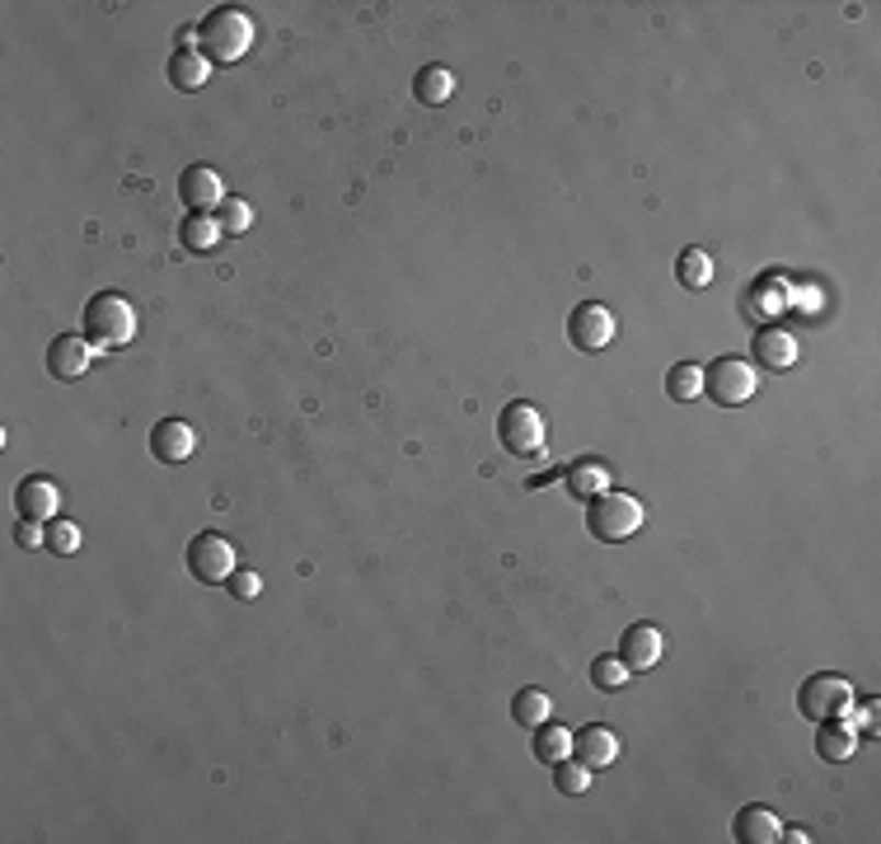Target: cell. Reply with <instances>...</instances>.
<instances>
[{
    "label": "cell",
    "mask_w": 881,
    "mask_h": 844,
    "mask_svg": "<svg viewBox=\"0 0 881 844\" xmlns=\"http://www.w3.org/2000/svg\"><path fill=\"white\" fill-rule=\"evenodd\" d=\"M755 357L769 371H788V366H798V338L788 329H760L755 333Z\"/></svg>",
    "instance_id": "2e32d148"
},
{
    "label": "cell",
    "mask_w": 881,
    "mask_h": 844,
    "mask_svg": "<svg viewBox=\"0 0 881 844\" xmlns=\"http://www.w3.org/2000/svg\"><path fill=\"white\" fill-rule=\"evenodd\" d=\"M413 95H417V103H427V109H440V103L455 95V76L446 66H422L413 76Z\"/></svg>",
    "instance_id": "ffe728a7"
},
{
    "label": "cell",
    "mask_w": 881,
    "mask_h": 844,
    "mask_svg": "<svg viewBox=\"0 0 881 844\" xmlns=\"http://www.w3.org/2000/svg\"><path fill=\"white\" fill-rule=\"evenodd\" d=\"M216 221H221L225 235H244V231L254 225V207L244 202V198H225V202L216 207Z\"/></svg>",
    "instance_id": "83f0119b"
},
{
    "label": "cell",
    "mask_w": 881,
    "mask_h": 844,
    "mask_svg": "<svg viewBox=\"0 0 881 844\" xmlns=\"http://www.w3.org/2000/svg\"><path fill=\"white\" fill-rule=\"evenodd\" d=\"M779 840H788V844H806V840H812V835H806V831H783Z\"/></svg>",
    "instance_id": "d6a6232c"
},
{
    "label": "cell",
    "mask_w": 881,
    "mask_h": 844,
    "mask_svg": "<svg viewBox=\"0 0 881 844\" xmlns=\"http://www.w3.org/2000/svg\"><path fill=\"white\" fill-rule=\"evenodd\" d=\"M225 587H231L235 601H254V596L263 591V577H258L254 568H235V573H231V582H225Z\"/></svg>",
    "instance_id": "f546056e"
},
{
    "label": "cell",
    "mask_w": 881,
    "mask_h": 844,
    "mask_svg": "<svg viewBox=\"0 0 881 844\" xmlns=\"http://www.w3.org/2000/svg\"><path fill=\"white\" fill-rule=\"evenodd\" d=\"M179 202H183L188 211H216V207L225 202L221 174L207 169V165H188V169L179 174Z\"/></svg>",
    "instance_id": "7c38bea8"
},
{
    "label": "cell",
    "mask_w": 881,
    "mask_h": 844,
    "mask_svg": "<svg viewBox=\"0 0 881 844\" xmlns=\"http://www.w3.org/2000/svg\"><path fill=\"white\" fill-rule=\"evenodd\" d=\"M666 653V638L657 624H628L624 638H620V662L628 666V671H651V666L661 662Z\"/></svg>",
    "instance_id": "8fae6325"
},
{
    "label": "cell",
    "mask_w": 881,
    "mask_h": 844,
    "mask_svg": "<svg viewBox=\"0 0 881 844\" xmlns=\"http://www.w3.org/2000/svg\"><path fill=\"white\" fill-rule=\"evenodd\" d=\"M676 273H680V287H690V291H703L713 281V258L703 254V249H684L680 254V263H676Z\"/></svg>",
    "instance_id": "484cf974"
},
{
    "label": "cell",
    "mask_w": 881,
    "mask_h": 844,
    "mask_svg": "<svg viewBox=\"0 0 881 844\" xmlns=\"http://www.w3.org/2000/svg\"><path fill=\"white\" fill-rule=\"evenodd\" d=\"M544 718H554V703L544 690H521L516 699H511V723L516 728H539Z\"/></svg>",
    "instance_id": "603a6c76"
},
{
    "label": "cell",
    "mask_w": 881,
    "mask_h": 844,
    "mask_svg": "<svg viewBox=\"0 0 881 844\" xmlns=\"http://www.w3.org/2000/svg\"><path fill=\"white\" fill-rule=\"evenodd\" d=\"M188 573L198 577V582L216 587V582H231L235 573V544L216 535V531H202L188 540Z\"/></svg>",
    "instance_id": "52a82bcc"
},
{
    "label": "cell",
    "mask_w": 881,
    "mask_h": 844,
    "mask_svg": "<svg viewBox=\"0 0 881 844\" xmlns=\"http://www.w3.org/2000/svg\"><path fill=\"white\" fill-rule=\"evenodd\" d=\"M90 362H94V343L76 338V333H62V338H52V347H47V376L52 380H80L90 371Z\"/></svg>",
    "instance_id": "30bf717a"
},
{
    "label": "cell",
    "mask_w": 881,
    "mask_h": 844,
    "mask_svg": "<svg viewBox=\"0 0 881 844\" xmlns=\"http://www.w3.org/2000/svg\"><path fill=\"white\" fill-rule=\"evenodd\" d=\"M531 751H535V760H539V765H549V769H554L558 760H568V755H572V732L562 728V723H549V718H544V723L535 728Z\"/></svg>",
    "instance_id": "d6986e66"
},
{
    "label": "cell",
    "mask_w": 881,
    "mask_h": 844,
    "mask_svg": "<svg viewBox=\"0 0 881 844\" xmlns=\"http://www.w3.org/2000/svg\"><path fill=\"white\" fill-rule=\"evenodd\" d=\"M221 235H225V231H221L216 211H188L183 225H179V244H183L188 254H211Z\"/></svg>",
    "instance_id": "e0dca14e"
},
{
    "label": "cell",
    "mask_w": 881,
    "mask_h": 844,
    "mask_svg": "<svg viewBox=\"0 0 881 844\" xmlns=\"http://www.w3.org/2000/svg\"><path fill=\"white\" fill-rule=\"evenodd\" d=\"M755 390H760L755 366L741 357H717V362L703 366V395L713 403H722V409H741V403L755 399Z\"/></svg>",
    "instance_id": "277c9868"
},
{
    "label": "cell",
    "mask_w": 881,
    "mask_h": 844,
    "mask_svg": "<svg viewBox=\"0 0 881 844\" xmlns=\"http://www.w3.org/2000/svg\"><path fill=\"white\" fill-rule=\"evenodd\" d=\"M628 676H633V671L620 662V653H614V657H595V662H591V685H595V690H605V695L624 690Z\"/></svg>",
    "instance_id": "4316f807"
},
{
    "label": "cell",
    "mask_w": 881,
    "mask_h": 844,
    "mask_svg": "<svg viewBox=\"0 0 881 844\" xmlns=\"http://www.w3.org/2000/svg\"><path fill=\"white\" fill-rule=\"evenodd\" d=\"M854 703H858L854 680H844V676H812L798 690V713L806 718V723H830V718H844V713H854Z\"/></svg>",
    "instance_id": "5b68a950"
},
{
    "label": "cell",
    "mask_w": 881,
    "mask_h": 844,
    "mask_svg": "<svg viewBox=\"0 0 881 844\" xmlns=\"http://www.w3.org/2000/svg\"><path fill=\"white\" fill-rule=\"evenodd\" d=\"M211 76V62L202 57V52H174L169 57V85H179V90H202Z\"/></svg>",
    "instance_id": "44dd1931"
},
{
    "label": "cell",
    "mask_w": 881,
    "mask_h": 844,
    "mask_svg": "<svg viewBox=\"0 0 881 844\" xmlns=\"http://www.w3.org/2000/svg\"><path fill=\"white\" fill-rule=\"evenodd\" d=\"M85 338L94 343V352H118L136 338V310L127 296L118 291H99L90 306H85Z\"/></svg>",
    "instance_id": "7a4b0ae2"
},
{
    "label": "cell",
    "mask_w": 881,
    "mask_h": 844,
    "mask_svg": "<svg viewBox=\"0 0 881 844\" xmlns=\"http://www.w3.org/2000/svg\"><path fill=\"white\" fill-rule=\"evenodd\" d=\"M643 502L633 498V492H614V488H605V492H595V498L587 502V531L595 535V540H605V544H620V540H628V535H638L643 531Z\"/></svg>",
    "instance_id": "3957f363"
},
{
    "label": "cell",
    "mask_w": 881,
    "mask_h": 844,
    "mask_svg": "<svg viewBox=\"0 0 881 844\" xmlns=\"http://www.w3.org/2000/svg\"><path fill=\"white\" fill-rule=\"evenodd\" d=\"M498 436H502V451L516 455V460H535V455L544 451V413L535 409V403H506L502 418H498Z\"/></svg>",
    "instance_id": "8992f818"
},
{
    "label": "cell",
    "mask_w": 881,
    "mask_h": 844,
    "mask_svg": "<svg viewBox=\"0 0 881 844\" xmlns=\"http://www.w3.org/2000/svg\"><path fill=\"white\" fill-rule=\"evenodd\" d=\"M14 502H20V517H29V521H57V512H62V488L52 484V479H24L20 484V492H14Z\"/></svg>",
    "instance_id": "5bb4252c"
},
{
    "label": "cell",
    "mask_w": 881,
    "mask_h": 844,
    "mask_svg": "<svg viewBox=\"0 0 881 844\" xmlns=\"http://www.w3.org/2000/svg\"><path fill=\"white\" fill-rule=\"evenodd\" d=\"M554 788L562 798H581L591 788V765H581L577 755H568V760L554 765Z\"/></svg>",
    "instance_id": "d4e9b609"
},
{
    "label": "cell",
    "mask_w": 881,
    "mask_h": 844,
    "mask_svg": "<svg viewBox=\"0 0 881 844\" xmlns=\"http://www.w3.org/2000/svg\"><path fill=\"white\" fill-rule=\"evenodd\" d=\"M20 544H24V549H43V544H47V531H43V521H20Z\"/></svg>",
    "instance_id": "4dcf8cb0"
},
{
    "label": "cell",
    "mask_w": 881,
    "mask_h": 844,
    "mask_svg": "<svg viewBox=\"0 0 881 844\" xmlns=\"http://www.w3.org/2000/svg\"><path fill=\"white\" fill-rule=\"evenodd\" d=\"M666 395H671L676 403L699 399L703 395V366H694V362L671 366V371H666Z\"/></svg>",
    "instance_id": "cb8c5ba5"
},
{
    "label": "cell",
    "mask_w": 881,
    "mask_h": 844,
    "mask_svg": "<svg viewBox=\"0 0 881 844\" xmlns=\"http://www.w3.org/2000/svg\"><path fill=\"white\" fill-rule=\"evenodd\" d=\"M858 709V723H849L854 732H877V703L868 699V703H854Z\"/></svg>",
    "instance_id": "1f68e13d"
},
{
    "label": "cell",
    "mask_w": 881,
    "mask_h": 844,
    "mask_svg": "<svg viewBox=\"0 0 881 844\" xmlns=\"http://www.w3.org/2000/svg\"><path fill=\"white\" fill-rule=\"evenodd\" d=\"M192 451H198V432H192V422L160 418L150 427V455L160 465H183V460H192Z\"/></svg>",
    "instance_id": "9c48e42d"
},
{
    "label": "cell",
    "mask_w": 881,
    "mask_h": 844,
    "mask_svg": "<svg viewBox=\"0 0 881 844\" xmlns=\"http://www.w3.org/2000/svg\"><path fill=\"white\" fill-rule=\"evenodd\" d=\"M816 751H821V760H830V765L854 760V751H858V732H854L849 723H839V718H830V723H821V728H816Z\"/></svg>",
    "instance_id": "ac0fdd59"
},
{
    "label": "cell",
    "mask_w": 881,
    "mask_h": 844,
    "mask_svg": "<svg viewBox=\"0 0 881 844\" xmlns=\"http://www.w3.org/2000/svg\"><path fill=\"white\" fill-rule=\"evenodd\" d=\"M572 755L581 765H591V769H610L614 760H620V736H614L610 728H581V732H572Z\"/></svg>",
    "instance_id": "4fadbf2b"
},
{
    "label": "cell",
    "mask_w": 881,
    "mask_h": 844,
    "mask_svg": "<svg viewBox=\"0 0 881 844\" xmlns=\"http://www.w3.org/2000/svg\"><path fill=\"white\" fill-rule=\"evenodd\" d=\"M732 835L741 844H779L783 821H779V812H769V807H741L732 821Z\"/></svg>",
    "instance_id": "9a60e30c"
},
{
    "label": "cell",
    "mask_w": 881,
    "mask_h": 844,
    "mask_svg": "<svg viewBox=\"0 0 881 844\" xmlns=\"http://www.w3.org/2000/svg\"><path fill=\"white\" fill-rule=\"evenodd\" d=\"M198 33H202L198 52L207 62H216V66H235L244 52L254 47V20H249V10H239V5L211 10L207 20L198 24Z\"/></svg>",
    "instance_id": "6da1fadb"
},
{
    "label": "cell",
    "mask_w": 881,
    "mask_h": 844,
    "mask_svg": "<svg viewBox=\"0 0 881 844\" xmlns=\"http://www.w3.org/2000/svg\"><path fill=\"white\" fill-rule=\"evenodd\" d=\"M568 343L577 352H605L614 343V314L601 301H587L568 314Z\"/></svg>",
    "instance_id": "ba28073f"
},
{
    "label": "cell",
    "mask_w": 881,
    "mask_h": 844,
    "mask_svg": "<svg viewBox=\"0 0 881 844\" xmlns=\"http://www.w3.org/2000/svg\"><path fill=\"white\" fill-rule=\"evenodd\" d=\"M562 479H568V492H572V498H595V492H605L610 488V469L601 465V460H577L568 474H562Z\"/></svg>",
    "instance_id": "7402d4cb"
},
{
    "label": "cell",
    "mask_w": 881,
    "mask_h": 844,
    "mask_svg": "<svg viewBox=\"0 0 881 844\" xmlns=\"http://www.w3.org/2000/svg\"><path fill=\"white\" fill-rule=\"evenodd\" d=\"M47 549L62 554V558L76 554V549H80V525H76V521H52V525H47Z\"/></svg>",
    "instance_id": "f1b7e54d"
}]
</instances>
